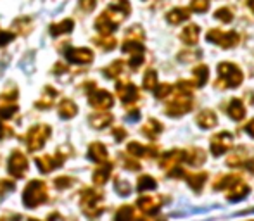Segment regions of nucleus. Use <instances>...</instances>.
<instances>
[{"mask_svg": "<svg viewBox=\"0 0 254 221\" xmlns=\"http://www.w3.org/2000/svg\"><path fill=\"white\" fill-rule=\"evenodd\" d=\"M182 161H184V151H178V149H175V151L164 152V154L161 156L159 165L163 166L164 169H170V167L178 166Z\"/></svg>", "mask_w": 254, "mask_h": 221, "instance_id": "obj_5", "label": "nucleus"}, {"mask_svg": "<svg viewBox=\"0 0 254 221\" xmlns=\"http://www.w3.org/2000/svg\"><path fill=\"white\" fill-rule=\"evenodd\" d=\"M10 38H12V35L10 33H2L0 35V45L7 44V40H10Z\"/></svg>", "mask_w": 254, "mask_h": 221, "instance_id": "obj_38", "label": "nucleus"}, {"mask_svg": "<svg viewBox=\"0 0 254 221\" xmlns=\"http://www.w3.org/2000/svg\"><path fill=\"white\" fill-rule=\"evenodd\" d=\"M246 167H248L251 173H254V159H249V161L246 163Z\"/></svg>", "mask_w": 254, "mask_h": 221, "instance_id": "obj_39", "label": "nucleus"}, {"mask_svg": "<svg viewBox=\"0 0 254 221\" xmlns=\"http://www.w3.org/2000/svg\"><path fill=\"white\" fill-rule=\"evenodd\" d=\"M161 131H163V124H161L159 121H156V119H151L144 126V133L147 135V137H151V138H156Z\"/></svg>", "mask_w": 254, "mask_h": 221, "instance_id": "obj_20", "label": "nucleus"}, {"mask_svg": "<svg viewBox=\"0 0 254 221\" xmlns=\"http://www.w3.org/2000/svg\"><path fill=\"white\" fill-rule=\"evenodd\" d=\"M138 208L145 213H156L161 206V199L159 197H142L138 199Z\"/></svg>", "mask_w": 254, "mask_h": 221, "instance_id": "obj_14", "label": "nucleus"}, {"mask_svg": "<svg viewBox=\"0 0 254 221\" xmlns=\"http://www.w3.org/2000/svg\"><path fill=\"white\" fill-rule=\"evenodd\" d=\"M241 176L239 174H223L220 180L214 181L213 188L214 190H230L232 187H235L237 183H241Z\"/></svg>", "mask_w": 254, "mask_h": 221, "instance_id": "obj_6", "label": "nucleus"}, {"mask_svg": "<svg viewBox=\"0 0 254 221\" xmlns=\"http://www.w3.org/2000/svg\"><path fill=\"white\" fill-rule=\"evenodd\" d=\"M157 87V73L154 69H149L144 76V88L145 90H154Z\"/></svg>", "mask_w": 254, "mask_h": 221, "instance_id": "obj_23", "label": "nucleus"}, {"mask_svg": "<svg viewBox=\"0 0 254 221\" xmlns=\"http://www.w3.org/2000/svg\"><path fill=\"white\" fill-rule=\"evenodd\" d=\"M118 92H120L123 102H135V101H137V97H138L137 87H135V85H131V83L118 85Z\"/></svg>", "mask_w": 254, "mask_h": 221, "instance_id": "obj_12", "label": "nucleus"}, {"mask_svg": "<svg viewBox=\"0 0 254 221\" xmlns=\"http://www.w3.org/2000/svg\"><path fill=\"white\" fill-rule=\"evenodd\" d=\"M128 152L133 154V156H149V158L156 156V149L154 147H144V145L137 144V142H133V144L128 145Z\"/></svg>", "mask_w": 254, "mask_h": 221, "instance_id": "obj_16", "label": "nucleus"}, {"mask_svg": "<svg viewBox=\"0 0 254 221\" xmlns=\"http://www.w3.org/2000/svg\"><path fill=\"white\" fill-rule=\"evenodd\" d=\"M199 35H201V30H199L197 24H189V26L184 28V31H182V42L187 45H195L199 40Z\"/></svg>", "mask_w": 254, "mask_h": 221, "instance_id": "obj_10", "label": "nucleus"}, {"mask_svg": "<svg viewBox=\"0 0 254 221\" xmlns=\"http://www.w3.org/2000/svg\"><path fill=\"white\" fill-rule=\"evenodd\" d=\"M185 178H187V183L192 187V190L199 192L201 188L204 187V183H206V178H207V173H190V174H185Z\"/></svg>", "mask_w": 254, "mask_h": 221, "instance_id": "obj_15", "label": "nucleus"}, {"mask_svg": "<svg viewBox=\"0 0 254 221\" xmlns=\"http://www.w3.org/2000/svg\"><path fill=\"white\" fill-rule=\"evenodd\" d=\"M157 187L156 180H154L152 176H142L140 180H138V192H145V190H154V188Z\"/></svg>", "mask_w": 254, "mask_h": 221, "instance_id": "obj_22", "label": "nucleus"}, {"mask_svg": "<svg viewBox=\"0 0 254 221\" xmlns=\"http://www.w3.org/2000/svg\"><path fill=\"white\" fill-rule=\"evenodd\" d=\"M209 9V0H192L190 2V10L194 12H206Z\"/></svg>", "mask_w": 254, "mask_h": 221, "instance_id": "obj_28", "label": "nucleus"}, {"mask_svg": "<svg viewBox=\"0 0 254 221\" xmlns=\"http://www.w3.org/2000/svg\"><path fill=\"white\" fill-rule=\"evenodd\" d=\"M142 62H144V55H142V54H133V57L130 59V66L133 67V69L140 66Z\"/></svg>", "mask_w": 254, "mask_h": 221, "instance_id": "obj_33", "label": "nucleus"}, {"mask_svg": "<svg viewBox=\"0 0 254 221\" xmlns=\"http://www.w3.org/2000/svg\"><path fill=\"white\" fill-rule=\"evenodd\" d=\"M184 161L190 166H201L206 161V152L202 149H189L184 151Z\"/></svg>", "mask_w": 254, "mask_h": 221, "instance_id": "obj_7", "label": "nucleus"}, {"mask_svg": "<svg viewBox=\"0 0 254 221\" xmlns=\"http://www.w3.org/2000/svg\"><path fill=\"white\" fill-rule=\"evenodd\" d=\"M194 76H195V85L197 87H204L207 83V78H209V69H207L206 64L194 67Z\"/></svg>", "mask_w": 254, "mask_h": 221, "instance_id": "obj_18", "label": "nucleus"}, {"mask_svg": "<svg viewBox=\"0 0 254 221\" xmlns=\"http://www.w3.org/2000/svg\"><path fill=\"white\" fill-rule=\"evenodd\" d=\"M123 51L131 52V54H142V52H144V45L138 40H128V42H125Z\"/></svg>", "mask_w": 254, "mask_h": 221, "instance_id": "obj_25", "label": "nucleus"}, {"mask_svg": "<svg viewBox=\"0 0 254 221\" xmlns=\"http://www.w3.org/2000/svg\"><path fill=\"white\" fill-rule=\"evenodd\" d=\"M114 135H116V140H123V137H125V131L123 130H116L114 131Z\"/></svg>", "mask_w": 254, "mask_h": 221, "instance_id": "obj_40", "label": "nucleus"}, {"mask_svg": "<svg viewBox=\"0 0 254 221\" xmlns=\"http://www.w3.org/2000/svg\"><path fill=\"white\" fill-rule=\"evenodd\" d=\"M131 220H133V209L130 206H123L116 213V221H131Z\"/></svg>", "mask_w": 254, "mask_h": 221, "instance_id": "obj_26", "label": "nucleus"}, {"mask_svg": "<svg viewBox=\"0 0 254 221\" xmlns=\"http://www.w3.org/2000/svg\"><path fill=\"white\" fill-rule=\"evenodd\" d=\"M138 221H147V220H138Z\"/></svg>", "mask_w": 254, "mask_h": 221, "instance_id": "obj_42", "label": "nucleus"}, {"mask_svg": "<svg viewBox=\"0 0 254 221\" xmlns=\"http://www.w3.org/2000/svg\"><path fill=\"white\" fill-rule=\"evenodd\" d=\"M81 7L85 10H92L95 7V0H81Z\"/></svg>", "mask_w": 254, "mask_h": 221, "instance_id": "obj_36", "label": "nucleus"}, {"mask_svg": "<svg viewBox=\"0 0 254 221\" xmlns=\"http://www.w3.org/2000/svg\"><path fill=\"white\" fill-rule=\"evenodd\" d=\"M33 221H35V220H33Z\"/></svg>", "mask_w": 254, "mask_h": 221, "instance_id": "obj_43", "label": "nucleus"}, {"mask_svg": "<svg viewBox=\"0 0 254 221\" xmlns=\"http://www.w3.org/2000/svg\"><path fill=\"white\" fill-rule=\"evenodd\" d=\"M227 112H228V116H230L234 121L244 119V116H246L244 102H242L241 99H232L230 104H228V108H227Z\"/></svg>", "mask_w": 254, "mask_h": 221, "instance_id": "obj_8", "label": "nucleus"}, {"mask_svg": "<svg viewBox=\"0 0 254 221\" xmlns=\"http://www.w3.org/2000/svg\"><path fill=\"white\" fill-rule=\"evenodd\" d=\"M154 90H156V97L157 99H166L168 95L173 92V87H171L170 83H161L159 87H156Z\"/></svg>", "mask_w": 254, "mask_h": 221, "instance_id": "obj_27", "label": "nucleus"}, {"mask_svg": "<svg viewBox=\"0 0 254 221\" xmlns=\"http://www.w3.org/2000/svg\"><path fill=\"white\" fill-rule=\"evenodd\" d=\"M216 123H218V117H216V114H214L213 110L206 109V110H202V112L197 114V124L201 128L209 130V128H213Z\"/></svg>", "mask_w": 254, "mask_h": 221, "instance_id": "obj_13", "label": "nucleus"}, {"mask_svg": "<svg viewBox=\"0 0 254 221\" xmlns=\"http://www.w3.org/2000/svg\"><path fill=\"white\" fill-rule=\"evenodd\" d=\"M116 187H118V190L121 192V195H127L128 192H130V187H128V183H125V181H118Z\"/></svg>", "mask_w": 254, "mask_h": 221, "instance_id": "obj_35", "label": "nucleus"}, {"mask_svg": "<svg viewBox=\"0 0 254 221\" xmlns=\"http://www.w3.org/2000/svg\"><path fill=\"white\" fill-rule=\"evenodd\" d=\"M232 138H234V135L228 133V131H220L218 135H214L211 138V152H213V156H223L232 147Z\"/></svg>", "mask_w": 254, "mask_h": 221, "instance_id": "obj_4", "label": "nucleus"}, {"mask_svg": "<svg viewBox=\"0 0 254 221\" xmlns=\"http://www.w3.org/2000/svg\"><path fill=\"white\" fill-rule=\"evenodd\" d=\"M227 199L232 202H237V201H242L244 197H248L249 194V187L244 183V181H241V183H237L235 187H232L230 190H227Z\"/></svg>", "mask_w": 254, "mask_h": 221, "instance_id": "obj_11", "label": "nucleus"}, {"mask_svg": "<svg viewBox=\"0 0 254 221\" xmlns=\"http://www.w3.org/2000/svg\"><path fill=\"white\" fill-rule=\"evenodd\" d=\"M214 17L220 19L221 23H230V21L234 19V10H232L230 7H221V9H218L216 12H214Z\"/></svg>", "mask_w": 254, "mask_h": 221, "instance_id": "obj_24", "label": "nucleus"}, {"mask_svg": "<svg viewBox=\"0 0 254 221\" xmlns=\"http://www.w3.org/2000/svg\"><path fill=\"white\" fill-rule=\"evenodd\" d=\"M218 74L220 78H218L216 85L220 88H237L244 80L242 71L234 62H221L218 66Z\"/></svg>", "mask_w": 254, "mask_h": 221, "instance_id": "obj_1", "label": "nucleus"}, {"mask_svg": "<svg viewBox=\"0 0 254 221\" xmlns=\"http://www.w3.org/2000/svg\"><path fill=\"white\" fill-rule=\"evenodd\" d=\"M207 42L211 44H216L223 49H234L235 45L241 42V37H239L235 31H220V30H211L207 31L206 35Z\"/></svg>", "mask_w": 254, "mask_h": 221, "instance_id": "obj_3", "label": "nucleus"}, {"mask_svg": "<svg viewBox=\"0 0 254 221\" xmlns=\"http://www.w3.org/2000/svg\"><path fill=\"white\" fill-rule=\"evenodd\" d=\"M192 109V94H184L177 90V97L171 99L166 106V114L171 117H180Z\"/></svg>", "mask_w": 254, "mask_h": 221, "instance_id": "obj_2", "label": "nucleus"}, {"mask_svg": "<svg viewBox=\"0 0 254 221\" xmlns=\"http://www.w3.org/2000/svg\"><path fill=\"white\" fill-rule=\"evenodd\" d=\"M248 5H249V9L254 12V0H248Z\"/></svg>", "mask_w": 254, "mask_h": 221, "instance_id": "obj_41", "label": "nucleus"}, {"mask_svg": "<svg viewBox=\"0 0 254 221\" xmlns=\"http://www.w3.org/2000/svg\"><path fill=\"white\" fill-rule=\"evenodd\" d=\"M177 90L178 92H184V94H192V90H194V85L190 83V81H178L177 83Z\"/></svg>", "mask_w": 254, "mask_h": 221, "instance_id": "obj_32", "label": "nucleus"}, {"mask_svg": "<svg viewBox=\"0 0 254 221\" xmlns=\"http://www.w3.org/2000/svg\"><path fill=\"white\" fill-rule=\"evenodd\" d=\"M246 133H249L254 138V119H251L248 124H246Z\"/></svg>", "mask_w": 254, "mask_h": 221, "instance_id": "obj_37", "label": "nucleus"}, {"mask_svg": "<svg viewBox=\"0 0 254 221\" xmlns=\"http://www.w3.org/2000/svg\"><path fill=\"white\" fill-rule=\"evenodd\" d=\"M190 17V9H185V7H177V9H171L166 14V19L170 24H180L184 21H187Z\"/></svg>", "mask_w": 254, "mask_h": 221, "instance_id": "obj_9", "label": "nucleus"}, {"mask_svg": "<svg viewBox=\"0 0 254 221\" xmlns=\"http://www.w3.org/2000/svg\"><path fill=\"white\" fill-rule=\"evenodd\" d=\"M71 30H73V21H69V19L63 21V23L57 24V26H52L54 35H59V33H64V31H71Z\"/></svg>", "mask_w": 254, "mask_h": 221, "instance_id": "obj_29", "label": "nucleus"}, {"mask_svg": "<svg viewBox=\"0 0 254 221\" xmlns=\"http://www.w3.org/2000/svg\"><path fill=\"white\" fill-rule=\"evenodd\" d=\"M168 174H170L171 178H178V176H185V171H184V167H180V166H175L173 169H171Z\"/></svg>", "mask_w": 254, "mask_h": 221, "instance_id": "obj_34", "label": "nucleus"}, {"mask_svg": "<svg viewBox=\"0 0 254 221\" xmlns=\"http://www.w3.org/2000/svg\"><path fill=\"white\" fill-rule=\"evenodd\" d=\"M109 173H111V166L106 165L95 173V181H97V183H104V181L107 180V176H109Z\"/></svg>", "mask_w": 254, "mask_h": 221, "instance_id": "obj_31", "label": "nucleus"}, {"mask_svg": "<svg viewBox=\"0 0 254 221\" xmlns=\"http://www.w3.org/2000/svg\"><path fill=\"white\" fill-rule=\"evenodd\" d=\"M92 102H94V106H97L99 109H106L113 104V97H111L107 92H99V94L92 99Z\"/></svg>", "mask_w": 254, "mask_h": 221, "instance_id": "obj_19", "label": "nucleus"}, {"mask_svg": "<svg viewBox=\"0 0 254 221\" xmlns=\"http://www.w3.org/2000/svg\"><path fill=\"white\" fill-rule=\"evenodd\" d=\"M244 158H246V151L242 147H239V149H235L230 156H228L227 165L232 166V167H239V166L244 165Z\"/></svg>", "mask_w": 254, "mask_h": 221, "instance_id": "obj_17", "label": "nucleus"}, {"mask_svg": "<svg viewBox=\"0 0 254 221\" xmlns=\"http://www.w3.org/2000/svg\"><path fill=\"white\" fill-rule=\"evenodd\" d=\"M90 151H92V158L97 159V161H102V159L107 156L106 147H104V145H99V144H95L94 147L90 149Z\"/></svg>", "mask_w": 254, "mask_h": 221, "instance_id": "obj_30", "label": "nucleus"}, {"mask_svg": "<svg viewBox=\"0 0 254 221\" xmlns=\"http://www.w3.org/2000/svg\"><path fill=\"white\" fill-rule=\"evenodd\" d=\"M67 57L71 60H74V62H88V60H92V52L87 51V49H80V51L69 52Z\"/></svg>", "mask_w": 254, "mask_h": 221, "instance_id": "obj_21", "label": "nucleus"}]
</instances>
